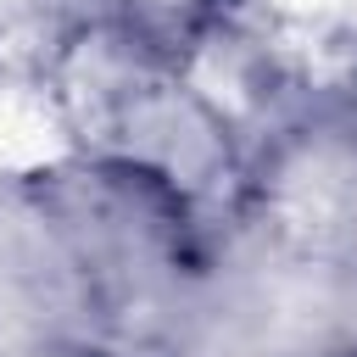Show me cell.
Masks as SVG:
<instances>
[{
	"mask_svg": "<svg viewBox=\"0 0 357 357\" xmlns=\"http://www.w3.org/2000/svg\"><path fill=\"white\" fill-rule=\"evenodd\" d=\"M145 33H178L195 17V0H117Z\"/></svg>",
	"mask_w": 357,
	"mask_h": 357,
	"instance_id": "1",
	"label": "cell"
}]
</instances>
